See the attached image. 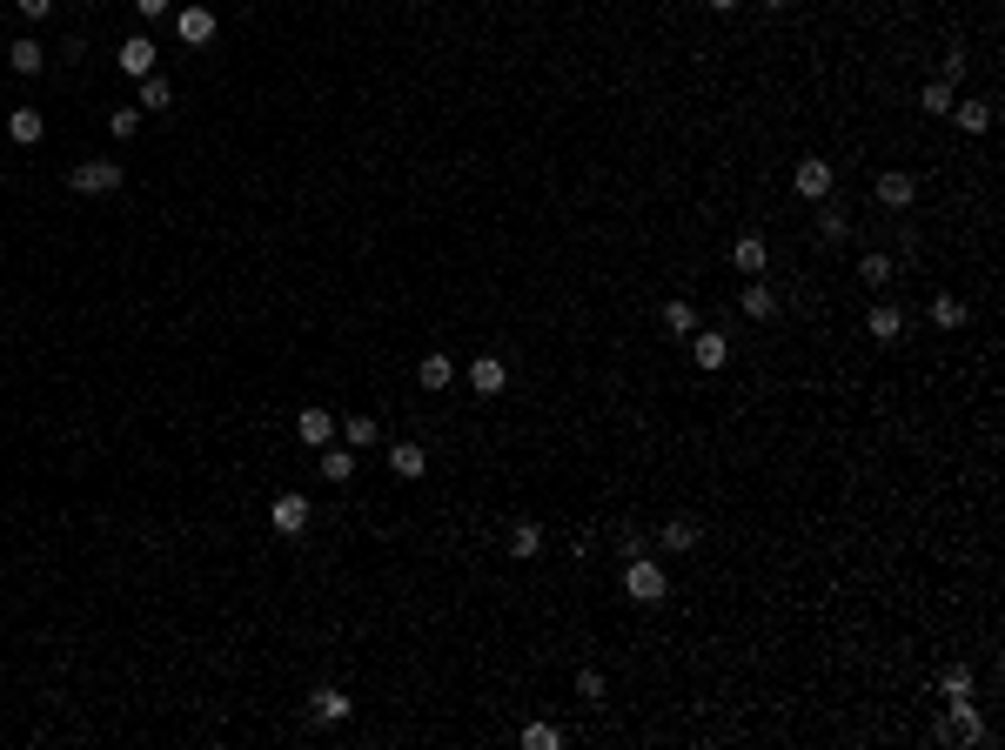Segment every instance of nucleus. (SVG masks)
I'll return each instance as SVG.
<instances>
[{"mask_svg": "<svg viewBox=\"0 0 1005 750\" xmlns=\"http://www.w3.org/2000/svg\"><path fill=\"white\" fill-rule=\"evenodd\" d=\"M624 596H630V603H644V610L670 596V576H664V563H657L650 550H644V556H630V563H624Z\"/></svg>", "mask_w": 1005, "mask_h": 750, "instance_id": "obj_1", "label": "nucleus"}, {"mask_svg": "<svg viewBox=\"0 0 1005 750\" xmlns=\"http://www.w3.org/2000/svg\"><path fill=\"white\" fill-rule=\"evenodd\" d=\"M67 188H74V195H114V188H121V161H108V155L74 161V168H67Z\"/></svg>", "mask_w": 1005, "mask_h": 750, "instance_id": "obj_2", "label": "nucleus"}, {"mask_svg": "<svg viewBox=\"0 0 1005 750\" xmlns=\"http://www.w3.org/2000/svg\"><path fill=\"white\" fill-rule=\"evenodd\" d=\"M268 530H275V536H302V530H309V496H302V489L268 496Z\"/></svg>", "mask_w": 1005, "mask_h": 750, "instance_id": "obj_3", "label": "nucleus"}, {"mask_svg": "<svg viewBox=\"0 0 1005 750\" xmlns=\"http://www.w3.org/2000/svg\"><path fill=\"white\" fill-rule=\"evenodd\" d=\"M831 181H838V168L818 155H804L798 168H791V188H798V201H831Z\"/></svg>", "mask_w": 1005, "mask_h": 750, "instance_id": "obj_4", "label": "nucleus"}, {"mask_svg": "<svg viewBox=\"0 0 1005 750\" xmlns=\"http://www.w3.org/2000/svg\"><path fill=\"white\" fill-rule=\"evenodd\" d=\"M463 382L476 389V396H503V389H510V362H503V355H476V362L463 369Z\"/></svg>", "mask_w": 1005, "mask_h": 750, "instance_id": "obj_5", "label": "nucleus"}, {"mask_svg": "<svg viewBox=\"0 0 1005 750\" xmlns=\"http://www.w3.org/2000/svg\"><path fill=\"white\" fill-rule=\"evenodd\" d=\"M335 429H342V422H335L329 409H322V402H309V409L295 416V442H302V449H329V442H335Z\"/></svg>", "mask_w": 1005, "mask_h": 750, "instance_id": "obj_6", "label": "nucleus"}, {"mask_svg": "<svg viewBox=\"0 0 1005 750\" xmlns=\"http://www.w3.org/2000/svg\"><path fill=\"white\" fill-rule=\"evenodd\" d=\"M737 309H744V322H778V288L764 282V275H744V295H737Z\"/></svg>", "mask_w": 1005, "mask_h": 750, "instance_id": "obj_7", "label": "nucleus"}, {"mask_svg": "<svg viewBox=\"0 0 1005 750\" xmlns=\"http://www.w3.org/2000/svg\"><path fill=\"white\" fill-rule=\"evenodd\" d=\"M945 724H952V744H965V750H979L985 737H992V730H985V717H979V704H972V697H965V704H952V710H945Z\"/></svg>", "mask_w": 1005, "mask_h": 750, "instance_id": "obj_8", "label": "nucleus"}, {"mask_svg": "<svg viewBox=\"0 0 1005 750\" xmlns=\"http://www.w3.org/2000/svg\"><path fill=\"white\" fill-rule=\"evenodd\" d=\"M684 342H691V362H697V369H704V375H717V369H724V362H731V342H724V335H717V329H691V335H684Z\"/></svg>", "mask_w": 1005, "mask_h": 750, "instance_id": "obj_9", "label": "nucleus"}, {"mask_svg": "<svg viewBox=\"0 0 1005 750\" xmlns=\"http://www.w3.org/2000/svg\"><path fill=\"white\" fill-rule=\"evenodd\" d=\"M905 322H912V315L898 309V302H871V309H865V335H871V342H898Z\"/></svg>", "mask_w": 1005, "mask_h": 750, "instance_id": "obj_10", "label": "nucleus"}, {"mask_svg": "<svg viewBox=\"0 0 1005 750\" xmlns=\"http://www.w3.org/2000/svg\"><path fill=\"white\" fill-rule=\"evenodd\" d=\"M114 61H121V74H134V81H141V74H155L161 47L148 41V34H128V41H121V54H114Z\"/></svg>", "mask_w": 1005, "mask_h": 750, "instance_id": "obj_11", "label": "nucleus"}, {"mask_svg": "<svg viewBox=\"0 0 1005 750\" xmlns=\"http://www.w3.org/2000/svg\"><path fill=\"white\" fill-rule=\"evenodd\" d=\"M697 543H704V530H697L691 516H670L664 530H657V550H670V556H697Z\"/></svg>", "mask_w": 1005, "mask_h": 750, "instance_id": "obj_12", "label": "nucleus"}, {"mask_svg": "<svg viewBox=\"0 0 1005 750\" xmlns=\"http://www.w3.org/2000/svg\"><path fill=\"white\" fill-rule=\"evenodd\" d=\"M878 201H885V208H912V201H918V175L885 168V175H878Z\"/></svg>", "mask_w": 1005, "mask_h": 750, "instance_id": "obj_13", "label": "nucleus"}, {"mask_svg": "<svg viewBox=\"0 0 1005 750\" xmlns=\"http://www.w3.org/2000/svg\"><path fill=\"white\" fill-rule=\"evenodd\" d=\"M389 469L402 483H416V476H429V449L423 442H389Z\"/></svg>", "mask_w": 1005, "mask_h": 750, "instance_id": "obj_14", "label": "nucleus"}, {"mask_svg": "<svg viewBox=\"0 0 1005 750\" xmlns=\"http://www.w3.org/2000/svg\"><path fill=\"white\" fill-rule=\"evenodd\" d=\"M349 710H356V697H342V690H329V684L309 697V717H315V724H349Z\"/></svg>", "mask_w": 1005, "mask_h": 750, "instance_id": "obj_15", "label": "nucleus"}, {"mask_svg": "<svg viewBox=\"0 0 1005 750\" xmlns=\"http://www.w3.org/2000/svg\"><path fill=\"white\" fill-rule=\"evenodd\" d=\"M175 34H181L188 47L215 41V7H181V14H175Z\"/></svg>", "mask_w": 1005, "mask_h": 750, "instance_id": "obj_16", "label": "nucleus"}, {"mask_svg": "<svg viewBox=\"0 0 1005 750\" xmlns=\"http://www.w3.org/2000/svg\"><path fill=\"white\" fill-rule=\"evenodd\" d=\"M7 67H14V74H27V81H34V74H41V67H47V47L34 41V34H21V41H7Z\"/></svg>", "mask_w": 1005, "mask_h": 750, "instance_id": "obj_17", "label": "nucleus"}, {"mask_svg": "<svg viewBox=\"0 0 1005 750\" xmlns=\"http://www.w3.org/2000/svg\"><path fill=\"white\" fill-rule=\"evenodd\" d=\"M858 282H865V288H892L898 282V262L885 255V248H871V255H858Z\"/></svg>", "mask_w": 1005, "mask_h": 750, "instance_id": "obj_18", "label": "nucleus"}, {"mask_svg": "<svg viewBox=\"0 0 1005 750\" xmlns=\"http://www.w3.org/2000/svg\"><path fill=\"white\" fill-rule=\"evenodd\" d=\"M764 262H771L764 235H737V242H731V268H744V275H764Z\"/></svg>", "mask_w": 1005, "mask_h": 750, "instance_id": "obj_19", "label": "nucleus"}, {"mask_svg": "<svg viewBox=\"0 0 1005 750\" xmlns=\"http://www.w3.org/2000/svg\"><path fill=\"white\" fill-rule=\"evenodd\" d=\"M416 382H423L429 396H436V389H449V382H456V362H449L443 349H429V355H423V369H416Z\"/></svg>", "mask_w": 1005, "mask_h": 750, "instance_id": "obj_20", "label": "nucleus"}, {"mask_svg": "<svg viewBox=\"0 0 1005 750\" xmlns=\"http://www.w3.org/2000/svg\"><path fill=\"white\" fill-rule=\"evenodd\" d=\"M925 315H932V329H945V335L965 329V302H959V295H945V288L932 295V309H925Z\"/></svg>", "mask_w": 1005, "mask_h": 750, "instance_id": "obj_21", "label": "nucleus"}, {"mask_svg": "<svg viewBox=\"0 0 1005 750\" xmlns=\"http://www.w3.org/2000/svg\"><path fill=\"white\" fill-rule=\"evenodd\" d=\"M657 322H664V335H677V342H684V335L697 329V309H691V302H684V295H670V302H664V315H657Z\"/></svg>", "mask_w": 1005, "mask_h": 750, "instance_id": "obj_22", "label": "nucleus"}, {"mask_svg": "<svg viewBox=\"0 0 1005 750\" xmlns=\"http://www.w3.org/2000/svg\"><path fill=\"white\" fill-rule=\"evenodd\" d=\"M7 134H14V141H21V148H34V141H41V134H47L41 108H14V114H7Z\"/></svg>", "mask_w": 1005, "mask_h": 750, "instance_id": "obj_23", "label": "nucleus"}, {"mask_svg": "<svg viewBox=\"0 0 1005 750\" xmlns=\"http://www.w3.org/2000/svg\"><path fill=\"white\" fill-rule=\"evenodd\" d=\"M315 456H322V476H329V483H349V476H356V449H349V442H342V449L329 442V449H315Z\"/></svg>", "mask_w": 1005, "mask_h": 750, "instance_id": "obj_24", "label": "nucleus"}, {"mask_svg": "<svg viewBox=\"0 0 1005 750\" xmlns=\"http://www.w3.org/2000/svg\"><path fill=\"white\" fill-rule=\"evenodd\" d=\"M952 121H959V134H985L992 128V101H952Z\"/></svg>", "mask_w": 1005, "mask_h": 750, "instance_id": "obj_25", "label": "nucleus"}, {"mask_svg": "<svg viewBox=\"0 0 1005 750\" xmlns=\"http://www.w3.org/2000/svg\"><path fill=\"white\" fill-rule=\"evenodd\" d=\"M141 114H161V108H175V88L161 81V74H141V101H134Z\"/></svg>", "mask_w": 1005, "mask_h": 750, "instance_id": "obj_26", "label": "nucleus"}, {"mask_svg": "<svg viewBox=\"0 0 1005 750\" xmlns=\"http://www.w3.org/2000/svg\"><path fill=\"white\" fill-rule=\"evenodd\" d=\"M952 101H959V88H945V81H925V88H918V114H938V121H945Z\"/></svg>", "mask_w": 1005, "mask_h": 750, "instance_id": "obj_27", "label": "nucleus"}, {"mask_svg": "<svg viewBox=\"0 0 1005 750\" xmlns=\"http://www.w3.org/2000/svg\"><path fill=\"white\" fill-rule=\"evenodd\" d=\"M503 550H510L516 563H530V556H543V530H536V523H516V530H510V543H503Z\"/></svg>", "mask_w": 1005, "mask_h": 750, "instance_id": "obj_28", "label": "nucleus"}, {"mask_svg": "<svg viewBox=\"0 0 1005 750\" xmlns=\"http://www.w3.org/2000/svg\"><path fill=\"white\" fill-rule=\"evenodd\" d=\"M972 690H979V684H972V670H965V663H952V670L938 677V697H945V704H965Z\"/></svg>", "mask_w": 1005, "mask_h": 750, "instance_id": "obj_29", "label": "nucleus"}, {"mask_svg": "<svg viewBox=\"0 0 1005 750\" xmlns=\"http://www.w3.org/2000/svg\"><path fill=\"white\" fill-rule=\"evenodd\" d=\"M818 235H825V242H845L851 235V215L838 208V201H818Z\"/></svg>", "mask_w": 1005, "mask_h": 750, "instance_id": "obj_30", "label": "nucleus"}, {"mask_svg": "<svg viewBox=\"0 0 1005 750\" xmlns=\"http://www.w3.org/2000/svg\"><path fill=\"white\" fill-rule=\"evenodd\" d=\"M335 436L349 442V449H376V416H349L342 429H335Z\"/></svg>", "mask_w": 1005, "mask_h": 750, "instance_id": "obj_31", "label": "nucleus"}, {"mask_svg": "<svg viewBox=\"0 0 1005 750\" xmlns=\"http://www.w3.org/2000/svg\"><path fill=\"white\" fill-rule=\"evenodd\" d=\"M557 744H563L557 724H543V717H530V724H523V750H557Z\"/></svg>", "mask_w": 1005, "mask_h": 750, "instance_id": "obj_32", "label": "nucleus"}, {"mask_svg": "<svg viewBox=\"0 0 1005 750\" xmlns=\"http://www.w3.org/2000/svg\"><path fill=\"white\" fill-rule=\"evenodd\" d=\"M108 134H114V141H134V134H141V108H114L108 114Z\"/></svg>", "mask_w": 1005, "mask_h": 750, "instance_id": "obj_33", "label": "nucleus"}, {"mask_svg": "<svg viewBox=\"0 0 1005 750\" xmlns=\"http://www.w3.org/2000/svg\"><path fill=\"white\" fill-rule=\"evenodd\" d=\"M603 690H610V684H603V670H577V697H583V704H603Z\"/></svg>", "mask_w": 1005, "mask_h": 750, "instance_id": "obj_34", "label": "nucleus"}, {"mask_svg": "<svg viewBox=\"0 0 1005 750\" xmlns=\"http://www.w3.org/2000/svg\"><path fill=\"white\" fill-rule=\"evenodd\" d=\"M938 81H945V88H959V81H965V47H952V54L938 61Z\"/></svg>", "mask_w": 1005, "mask_h": 750, "instance_id": "obj_35", "label": "nucleus"}, {"mask_svg": "<svg viewBox=\"0 0 1005 750\" xmlns=\"http://www.w3.org/2000/svg\"><path fill=\"white\" fill-rule=\"evenodd\" d=\"M14 7H21V21H34V27L54 14V0H14Z\"/></svg>", "mask_w": 1005, "mask_h": 750, "instance_id": "obj_36", "label": "nucleus"}, {"mask_svg": "<svg viewBox=\"0 0 1005 750\" xmlns=\"http://www.w3.org/2000/svg\"><path fill=\"white\" fill-rule=\"evenodd\" d=\"M650 550V536H617V556H624V563H630V556H644Z\"/></svg>", "mask_w": 1005, "mask_h": 750, "instance_id": "obj_37", "label": "nucleus"}, {"mask_svg": "<svg viewBox=\"0 0 1005 750\" xmlns=\"http://www.w3.org/2000/svg\"><path fill=\"white\" fill-rule=\"evenodd\" d=\"M168 7H175V0H134V14H141V21H161Z\"/></svg>", "mask_w": 1005, "mask_h": 750, "instance_id": "obj_38", "label": "nucleus"}, {"mask_svg": "<svg viewBox=\"0 0 1005 750\" xmlns=\"http://www.w3.org/2000/svg\"><path fill=\"white\" fill-rule=\"evenodd\" d=\"M704 7H711V14H737V7H744V0H704Z\"/></svg>", "mask_w": 1005, "mask_h": 750, "instance_id": "obj_39", "label": "nucleus"}, {"mask_svg": "<svg viewBox=\"0 0 1005 750\" xmlns=\"http://www.w3.org/2000/svg\"><path fill=\"white\" fill-rule=\"evenodd\" d=\"M758 7H771V14H778V7H791V0H758Z\"/></svg>", "mask_w": 1005, "mask_h": 750, "instance_id": "obj_40", "label": "nucleus"}]
</instances>
